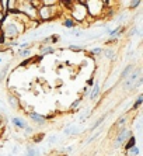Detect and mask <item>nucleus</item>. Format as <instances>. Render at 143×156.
Listing matches in <instances>:
<instances>
[{
    "mask_svg": "<svg viewBox=\"0 0 143 156\" xmlns=\"http://www.w3.org/2000/svg\"><path fill=\"white\" fill-rule=\"evenodd\" d=\"M129 136H132V131L128 129L126 127L119 128L118 134H117V136H115V139H114V148L118 149V148H121V146H124L125 145V141Z\"/></svg>",
    "mask_w": 143,
    "mask_h": 156,
    "instance_id": "nucleus-1",
    "label": "nucleus"
},
{
    "mask_svg": "<svg viewBox=\"0 0 143 156\" xmlns=\"http://www.w3.org/2000/svg\"><path fill=\"white\" fill-rule=\"evenodd\" d=\"M3 34L4 37H7V38H13V37L18 35V34L21 33V26H18V24H16L14 21H6L3 26Z\"/></svg>",
    "mask_w": 143,
    "mask_h": 156,
    "instance_id": "nucleus-2",
    "label": "nucleus"
},
{
    "mask_svg": "<svg viewBox=\"0 0 143 156\" xmlns=\"http://www.w3.org/2000/svg\"><path fill=\"white\" fill-rule=\"evenodd\" d=\"M140 68H138V69H133L132 72H131V75H129L128 77H126L125 80H124V89L125 90H131L133 87V84H135V82L140 77Z\"/></svg>",
    "mask_w": 143,
    "mask_h": 156,
    "instance_id": "nucleus-3",
    "label": "nucleus"
},
{
    "mask_svg": "<svg viewBox=\"0 0 143 156\" xmlns=\"http://www.w3.org/2000/svg\"><path fill=\"white\" fill-rule=\"evenodd\" d=\"M87 16V9L84 7V3H77L75 6V14H73V21L75 23H82Z\"/></svg>",
    "mask_w": 143,
    "mask_h": 156,
    "instance_id": "nucleus-4",
    "label": "nucleus"
},
{
    "mask_svg": "<svg viewBox=\"0 0 143 156\" xmlns=\"http://www.w3.org/2000/svg\"><path fill=\"white\" fill-rule=\"evenodd\" d=\"M37 11H38V14H40V17L42 20H49V18H52V14H54V7L44 6L42 4V7H40Z\"/></svg>",
    "mask_w": 143,
    "mask_h": 156,
    "instance_id": "nucleus-5",
    "label": "nucleus"
},
{
    "mask_svg": "<svg viewBox=\"0 0 143 156\" xmlns=\"http://www.w3.org/2000/svg\"><path fill=\"white\" fill-rule=\"evenodd\" d=\"M30 120L34 121V122H37L38 125H44V124H47V118L44 115H41V114L35 113V111H30Z\"/></svg>",
    "mask_w": 143,
    "mask_h": 156,
    "instance_id": "nucleus-6",
    "label": "nucleus"
},
{
    "mask_svg": "<svg viewBox=\"0 0 143 156\" xmlns=\"http://www.w3.org/2000/svg\"><path fill=\"white\" fill-rule=\"evenodd\" d=\"M11 122H13L14 127L20 128V129H25V127H27V122H25L23 118H20V117H13V118H11Z\"/></svg>",
    "mask_w": 143,
    "mask_h": 156,
    "instance_id": "nucleus-7",
    "label": "nucleus"
},
{
    "mask_svg": "<svg viewBox=\"0 0 143 156\" xmlns=\"http://www.w3.org/2000/svg\"><path fill=\"white\" fill-rule=\"evenodd\" d=\"M100 91H101V86H100V83L97 82V83L93 86V90H91V93H90V100H91V101L97 100V97H98V94H100Z\"/></svg>",
    "mask_w": 143,
    "mask_h": 156,
    "instance_id": "nucleus-8",
    "label": "nucleus"
},
{
    "mask_svg": "<svg viewBox=\"0 0 143 156\" xmlns=\"http://www.w3.org/2000/svg\"><path fill=\"white\" fill-rule=\"evenodd\" d=\"M101 55H104L107 59H110V61H114L115 59V49L114 48H105V49H103V54Z\"/></svg>",
    "mask_w": 143,
    "mask_h": 156,
    "instance_id": "nucleus-9",
    "label": "nucleus"
},
{
    "mask_svg": "<svg viewBox=\"0 0 143 156\" xmlns=\"http://www.w3.org/2000/svg\"><path fill=\"white\" fill-rule=\"evenodd\" d=\"M107 115H108V114H107V113H105V114H103V115H101V117H100V118H98V120H97V121H96V122H94V124H93V125H91V127H90V131H96V129H97V128L100 127L101 124H103V122H104V121H105V118H107Z\"/></svg>",
    "mask_w": 143,
    "mask_h": 156,
    "instance_id": "nucleus-10",
    "label": "nucleus"
},
{
    "mask_svg": "<svg viewBox=\"0 0 143 156\" xmlns=\"http://www.w3.org/2000/svg\"><path fill=\"white\" fill-rule=\"evenodd\" d=\"M133 69H135V68H133V65H132V63H131V65H128V66H126L125 69H124V70H122V72H121V80H125L126 77H128L129 75H131V72H132Z\"/></svg>",
    "mask_w": 143,
    "mask_h": 156,
    "instance_id": "nucleus-11",
    "label": "nucleus"
},
{
    "mask_svg": "<svg viewBox=\"0 0 143 156\" xmlns=\"http://www.w3.org/2000/svg\"><path fill=\"white\" fill-rule=\"evenodd\" d=\"M17 56H18V58H21V59L30 58V56H31V49H30V48H27V49H18V51H17Z\"/></svg>",
    "mask_w": 143,
    "mask_h": 156,
    "instance_id": "nucleus-12",
    "label": "nucleus"
},
{
    "mask_svg": "<svg viewBox=\"0 0 143 156\" xmlns=\"http://www.w3.org/2000/svg\"><path fill=\"white\" fill-rule=\"evenodd\" d=\"M124 146H125L126 151H128V149H131V148H133V146H136V136H135V135L129 136V138L126 139V144Z\"/></svg>",
    "mask_w": 143,
    "mask_h": 156,
    "instance_id": "nucleus-13",
    "label": "nucleus"
},
{
    "mask_svg": "<svg viewBox=\"0 0 143 156\" xmlns=\"http://www.w3.org/2000/svg\"><path fill=\"white\" fill-rule=\"evenodd\" d=\"M55 52V48L52 45H42L41 47V54L42 55H48V54H54Z\"/></svg>",
    "mask_w": 143,
    "mask_h": 156,
    "instance_id": "nucleus-14",
    "label": "nucleus"
},
{
    "mask_svg": "<svg viewBox=\"0 0 143 156\" xmlns=\"http://www.w3.org/2000/svg\"><path fill=\"white\" fill-rule=\"evenodd\" d=\"M24 156H41V151H38V149H35V148H30L28 146Z\"/></svg>",
    "mask_w": 143,
    "mask_h": 156,
    "instance_id": "nucleus-15",
    "label": "nucleus"
},
{
    "mask_svg": "<svg viewBox=\"0 0 143 156\" xmlns=\"http://www.w3.org/2000/svg\"><path fill=\"white\" fill-rule=\"evenodd\" d=\"M126 121H128V117H126V115L119 117L118 121L115 122V127H118V128H124V127H125V124H126Z\"/></svg>",
    "mask_w": 143,
    "mask_h": 156,
    "instance_id": "nucleus-16",
    "label": "nucleus"
},
{
    "mask_svg": "<svg viewBox=\"0 0 143 156\" xmlns=\"http://www.w3.org/2000/svg\"><path fill=\"white\" fill-rule=\"evenodd\" d=\"M126 152H128V155H129V156H139L140 151H139V148H138V146H133V148L128 149Z\"/></svg>",
    "mask_w": 143,
    "mask_h": 156,
    "instance_id": "nucleus-17",
    "label": "nucleus"
},
{
    "mask_svg": "<svg viewBox=\"0 0 143 156\" xmlns=\"http://www.w3.org/2000/svg\"><path fill=\"white\" fill-rule=\"evenodd\" d=\"M101 132H103V129H98V131H97V132H94V134L91 135V136H90V138L86 141V144H91V142H93L94 139H97V138H98V136H100V135H101Z\"/></svg>",
    "mask_w": 143,
    "mask_h": 156,
    "instance_id": "nucleus-18",
    "label": "nucleus"
},
{
    "mask_svg": "<svg viewBox=\"0 0 143 156\" xmlns=\"http://www.w3.org/2000/svg\"><path fill=\"white\" fill-rule=\"evenodd\" d=\"M82 100H83V97H79L77 100H75V101L70 104V111H76V108L80 105V103H82Z\"/></svg>",
    "mask_w": 143,
    "mask_h": 156,
    "instance_id": "nucleus-19",
    "label": "nucleus"
},
{
    "mask_svg": "<svg viewBox=\"0 0 143 156\" xmlns=\"http://www.w3.org/2000/svg\"><path fill=\"white\" fill-rule=\"evenodd\" d=\"M142 103H143V94H139V96H138V98H136L135 104H133V110H138V108H139Z\"/></svg>",
    "mask_w": 143,
    "mask_h": 156,
    "instance_id": "nucleus-20",
    "label": "nucleus"
},
{
    "mask_svg": "<svg viewBox=\"0 0 143 156\" xmlns=\"http://www.w3.org/2000/svg\"><path fill=\"white\" fill-rule=\"evenodd\" d=\"M63 26H65V27H68V28H73V27L76 26V23L73 21L72 18H66V20L63 21Z\"/></svg>",
    "mask_w": 143,
    "mask_h": 156,
    "instance_id": "nucleus-21",
    "label": "nucleus"
},
{
    "mask_svg": "<svg viewBox=\"0 0 143 156\" xmlns=\"http://www.w3.org/2000/svg\"><path fill=\"white\" fill-rule=\"evenodd\" d=\"M90 54H91V55H94V56H100V55L103 54V48H100V47H96V48H93V49L90 51Z\"/></svg>",
    "mask_w": 143,
    "mask_h": 156,
    "instance_id": "nucleus-22",
    "label": "nucleus"
},
{
    "mask_svg": "<svg viewBox=\"0 0 143 156\" xmlns=\"http://www.w3.org/2000/svg\"><path fill=\"white\" fill-rule=\"evenodd\" d=\"M9 69H10V65H6V66L3 68V70L0 72V80H3L4 77H6V73L9 72Z\"/></svg>",
    "mask_w": 143,
    "mask_h": 156,
    "instance_id": "nucleus-23",
    "label": "nucleus"
},
{
    "mask_svg": "<svg viewBox=\"0 0 143 156\" xmlns=\"http://www.w3.org/2000/svg\"><path fill=\"white\" fill-rule=\"evenodd\" d=\"M69 49H72V51H75V52H82L83 49H84V47H80V45H69Z\"/></svg>",
    "mask_w": 143,
    "mask_h": 156,
    "instance_id": "nucleus-24",
    "label": "nucleus"
},
{
    "mask_svg": "<svg viewBox=\"0 0 143 156\" xmlns=\"http://www.w3.org/2000/svg\"><path fill=\"white\" fill-rule=\"evenodd\" d=\"M66 35H75V37H80L82 35V31H77V30H70L66 33Z\"/></svg>",
    "mask_w": 143,
    "mask_h": 156,
    "instance_id": "nucleus-25",
    "label": "nucleus"
},
{
    "mask_svg": "<svg viewBox=\"0 0 143 156\" xmlns=\"http://www.w3.org/2000/svg\"><path fill=\"white\" fill-rule=\"evenodd\" d=\"M59 38H61L59 35H51V37H49V44H56V42H59Z\"/></svg>",
    "mask_w": 143,
    "mask_h": 156,
    "instance_id": "nucleus-26",
    "label": "nucleus"
},
{
    "mask_svg": "<svg viewBox=\"0 0 143 156\" xmlns=\"http://www.w3.org/2000/svg\"><path fill=\"white\" fill-rule=\"evenodd\" d=\"M136 34H138L139 37H142V33H140V30L138 28V27H133V28L131 30V35H136Z\"/></svg>",
    "mask_w": 143,
    "mask_h": 156,
    "instance_id": "nucleus-27",
    "label": "nucleus"
},
{
    "mask_svg": "<svg viewBox=\"0 0 143 156\" xmlns=\"http://www.w3.org/2000/svg\"><path fill=\"white\" fill-rule=\"evenodd\" d=\"M140 3H142L140 0H135V2H131V3H129V6H131V9H136L138 6H140Z\"/></svg>",
    "mask_w": 143,
    "mask_h": 156,
    "instance_id": "nucleus-28",
    "label": "nucleus"
},
{
    "mask_svg": "<svg viewBox=\"0 0 143 156\" xmlns=\"http://www.w3.org/2000/svg\"><path fill=\"white\" fill-rule=\"evenodd\" d=\"M9 101H10L13 105H14V107H18V104H17V100H16V98L13 97V96H10V97H9Z\"/></svg>",
    "mask_w": 143,
    "mask_h": 156,
    "instance_id": "nucleus-29",
    "label": "nucleus"
},
{
    "mask_svg": "<svg viewBox=\"0 0 143 156\" xmlns=\"http://www.w3.org/2000/svg\"><path fill=\"white\" fill-rule=\"evenodd\" d=\"M32 127H28V125H27V127H25V135H31L32 134Z\"/></svg>",
    "mask_w": 143,
    "mask_h": 156,
    "instance_id": "nucleus-30",
    "label": "nucleus"
},
{
    "mask_svg": "<svg viewBox=\"0 0 143 156\" xmlns=\"http://www.w3.org/2000/svg\"><path fill=\"white\" fill-rule=\"evenodd\" d=\"M56 136H55V135H51L49 136V139H48V142H49V144H55V142H56Z\"/></svg>",
    "mask_w": 143,
    "mask_h": 156,
    "instance_id": "nucleus-31",
    "label": "nucleus"
},
{
    "mask_svg": "<svg viewBox=\"0 0 143 156\" xmlns=\"http://www.w3.org/2000/svg\"><path fill=\"white\" fill-rule=\"evenodd\" d=\"M72 151H73V146H68V148L62 149V152H65V153H69V152H72Z\"/></svg>",
    "mask_w": 143,
    "mask_h": 156,
    "instance_id": "nucleus-32",
    "label": "nucleus"
},
{
    "mask_svg": "<svg viewBox=\"0 0 143 156\" xmlns=\"http://www.w3.org/2000/svg\"><path fill=\"white\" fill-rule=\"evenodd\" d=\"M87 84H89V86H93V84H94V80H93V79H90V80H89V83H87ZM89 86H87V87H89Z\"/></svg>",
    "mask_w": 143,
    "mask_h": 156,
    "instance_id": "nucleus-33",
    "label": "nucleus"
},
{
    "mask_svg": "<svg viewBox=\"0 0 143 156\" xmlns=\"http://www.w3.org/2000/svg\"><path fill=\"white\" fill-rule=\"evenodd\" d=\"M0 62H2V58H0Z\"/></svg>",
    "mask_w": 143,
    "mask_h": 156,
    "instance_id": "nucleus-34",
    "label": "nucleus"
}]
</instances>
